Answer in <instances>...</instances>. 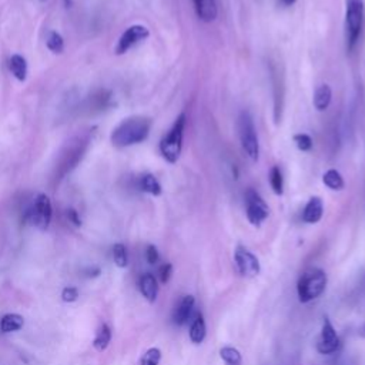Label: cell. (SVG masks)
<instances>
[{
	"mask_svg": "<svg viewBox=\"0 0 365 365\" xmlns=\"http://www.w3.org/2000/svg\"><path fill=\"white\" fill-rule=\"evenodd\" d=\"M153 121L144 115H133L124 118L111 133V143L115 147H128L143 143L151 130Z\"/></svg>",
	"mask_w": 365,
	"mask_h": 365,
	"instance_id": "1",
	"label": "cell"
},
{
	"mask_svg": "<svg viewBox=\"0 0 365 365\" xmlns=\"http://www.w3.org/2000/svg\"><path fill=\"white\" fill-rule=\"evenodd\" d=\"M327 281L328 279L324 269L318 267H311L305 269L297 282V294L299 302L307 304L321 297L325 291Z\"/></svg>",
	"mask_w": 365,
	"mask_h": 365,
	"instance_id": "2",
	"label": "cell"
},
{
	"mask_svg": "<svg viewBox=\"0 0 365 365\" xmlns=\"http://www.w3.org/2000/svg\"><path fill=\"white\" fill-rule=\"evenodd\" d=\"M365 7L362 0H345V41L346 50L352 51L362 33Z\"/></svg>",
	"mask_w": 365,
	"mask_h": 365,
	"instance_id": "3",
	"label": "cell"
},
{
	"mask_svg": "<svg viewBox=\"0 0 365 365\" xmlns=\"http://www.w3.org/2000/svg\"><path fill=\"white\" fill-rule=\"evenodd\" d=\"M185 123H187V115L184 113H181L175 118V121H174L173 127L168 130V133L160 141L161 155L170 164L177 163V160L180 158L181 148H182V135H184Z\"/></svg>",
	"mask_w": 365,
	"mask_h": 365,
	"instance_id": "4",
	"label": "cell"
},
{
	"mask_svg": "<svg viewBox=\"0 0 365 365\" xmlns=\"http://www.w3.org/2000/svg\"><path fill=\"white\" fill-rule=\"evenodd\" d=\"M237 130H238V137H240L242 151L251 161L255 163L259 155V143H258L254 120L250 111L242 110L240 113L237 120Z\"/></svg>",
	"mask_w": 365,
	"mask_h": 365,
	"instance_id": "5",
	"label": "cell"
},
{
	"mask_svg": "<svg viewBox=\"0 0 365 365\" xmlns=\"http://www.w3.org/2000/svg\"><path fill=\"white\" fill-rule=\"evenodd\" d=\"M51 201L46 194H38L26 212L29 222L38 230H47L51 221Z\"/></svg>",
	"mask_w": 365,
	"mask_h": 365,
	"instance_id": "6",
	"label": "cell"
},
{
	"mask_svg": "<svg viewBox=\"0 0 365 365\" xmlns=\"http://www.w3.org/2000/svg\"><path fill=\"white\" fill-rule=\"evenodd\" d=\"M245 214H247V220L255 225L259 227L269 214V208L267 205V202L262 200V197L254 190V188H248L245 191Z\"/></svg>",
	"mask_w": 365,
	"mask_h": 365,
	"instance_id": "7",
	"label": "cell"
},
{
	"mask_svg": "<svg viewBox=\"0 0 365 365\" xmlns=\"http://www.w3.org/2000/svg\"><path fill=\"white\" fill-rule=\"evenodd\" d=\"M234 262L237 272L244 278H254L259 274L261 265L258 258L245 247L238 245L234 251Z\"/></svg>",
	"mask_w": 365,
	"mask_h": 365,
	"instance_id": "8",
	"label": "cell"
},
{
	"mask_svg": "<svg viewBox=\"0 0 365 365\" xmlns=\"http://www.w3.org/2000/svg\"><path fill=\"white\" fill-rule=\"evenodd\" d=\"M339 346H341V341L332 322L329 321L328 317H324L321 334L317 341V351L321 355H332L339 349Z\"/></svg>",
	"mask_w": 365,
	"mask_h": 365,
	"instance_id": "9",
	"label": "cell"
},
{
	"mask_svg": "<svg viewBox=\"0 0 365 365\" xmlns=\"http://www.w3.org/2000/svg\"><path fill=\"white\" fill-rule=\"evenodd\" d=\"M150 36V31L143 24H133L130 26L118 38L115 46V54L127 53L133 46L145 40Z\"/></svg>",
	"mask_w": 365,
	"mask_h": 365,
	"instance_id": "10",
	"label": "cell"
},
{
	"mask_svg": "<svg viewBox=\"0 0 365 365\" xmlns=\"http://www.w3.org/2000/svg\"><path fill=\"white\" fill-rule=\"evenodd\" d=\"M194 305H195V298L192 295H184L173 311V322L178 327L187 324L192 315Z\"/></svg>",
	"mask_w": 365,
	"mask_h": 365,
	"instance_id": "11",
	"label": "cell"
},
{
	"mask_svg": "<svg viewBox=\"0 0 365 365\" xmlns=\"http://www.w3.org/2000/svg\"><path fill=\"white\" fill-rule=\"evenodd\" d=\"M324 202L319 197H311L304 207L302 221L307 224H315L322 218Z\"/></svg>",
	"mask_w": 365,
	"mask_h": 365,
	"instance_id": "12",
	"label": "cell"
},
{
	"mask_svg": "<svg viewBox=\"0 0 365 365\" xmlns=\"http://www.w3.org/2000/svg\"><path fill=\"white\" fill-rule=\"evenodd\" d=\"M197 17L204 23H211L218 16V7L215 0H192Z\"/></svg>",
	"mask_w": 365,
	"mask_h": 365,
	"instance_id": "13",
	"label": "cell"
},
{
	"mask_svg": "<svg viewBox=\"0 0 365 365\" xmlns=\"http://www.w3.org/2000/svg\"><path fill=\"white\" fill-rule=\"evenodd\" d=\"M138 288H140V292L143 294V297L148 302H154L157 299V295H158V281H157V278L151 272H145V274H143L140 277Z\"/></svg>",
	"mask_w": 365,
	"mask_h": 365,
	"instance_id": "14",
	"label": "cell"
},
{
	"mask_svg": "<svg viewBox=\"0 0 365 365\" xmlns=\"http://www.w3.org/2000/svg\"><path fill=\"white\" fill-rule=\"evenodd\" d=\"M190 339L192 344H201L205 339L207 335V325H205V319L202 317L201 312L195 314L191 325H190V331H188Z\"/></svg>",
	"mask_w": 365,
	"mask_h": 365,
	"instance_id": "15",
	"label": "cell"
},
{
	"mask_svg": "<svg viewBox=\"0 0 365 365\" xmlns=\"http://www.w3.org/2000/svg\"><path fill=\"white\" fill-rule=\"evenodd\" d=\"M331 100H332V90L328 84H319L315 91H314V98H312V103H314V107L318 110V111H324L329 107L331 104Z\"/></svg>",
	"mask_w": 365,
	"mask_h": 365,
	"instance_id": "16",
	"label": "cell"
},
{
	"mask_svg": "<svg viewBox=\"0 0 365 365\" xmlns=\"http://www.w3.org/2000/svg\"><path fill=\"white\" fill-rule=\"evenodd\" d=\"M9 68L17 80H20V81L26 80V77H27V63H26V58L23 56H20V54L11 56L10 60H9Z\"/></svg>",
	"mask_w": 365,
	"mask_h": 365,
	"instance_id": "17",
	"label": "cell"
},
{
	"mask_svg": "<svg viewBox=\"0 0 365 365\" xmlns=\"http://www.w3.org/2000/svg\"><path fill=\"white\" fill-rule=\"evenodd\" d=\"M24 325V319L21 315L19 314H6L1 319H0V329L1 332L7 334V332H14L21 329Z\"/></svg>",
	"mask_w": 365,
	"mask_h": 365,
	"instance_id": "18",
	"label": "cell"
},
{
	"mask_svg": "<svg viewBox=\"0 0 365 365\" xmlns=\"http://www.w3.org/2000/svg\"><path fill=\"white\" fill-rule=\"evenodd\" d=\"M322 182H324L329 190H334V191H341V190H344V187H345V181H344L341 173L336 171L335 168H329L328 171L324 173V175H322Z\"/></svg>",
	"mask_w": 365,
	"mask_h": 365,
	"instance_id": "19",
	"label": "cell"
},
{
	"mask_svg": "<svg viewBox=\"0 0 365 365\" xmlns=\"http://www.w3.org/2000/svg\"><path fill=\"white\" fill-rule=\"evenodd\" d=\"M111 341V329L107 324H101L96 332V336L93 339V346L97 351H104Z\"/></svg>",
	"mask_w": 365,
	"mask_h": 365,
	"instance_id": "20",
	"label": "cell"
},
{
	"mask_svg": "<svg viewBox=\"0 0 365 365\" xmlns=\"http://www.w3.org/2000/svg\"><path fill=\"white\" fill-rule=\"evenodd\" d=\"M140 188L144 192H148L151 195H160L161 194V184L158 182V180L153 175V174H143L140 177Z\"/></svg>",
	"mask_w": 365,
	"mask_h": 365,
	"instance_id": "21",
	"label": "cell"
},
{
	"mask_svg": "<svg viewBox=\"0 0 365 365\" xmlns=\"http://www.w3.org/2000/svg\"><path fill=\"white\" fill-rule=\"evenodd\" d=\"M268 180H269V185H271L272 191H274L277 195H281V194L284 192V178H282V173H281V170H279L278 165H274V167L269 170Z\"/></svg>",
	"mask_w": 365,
	"mask_h": 365,
	"instance_id": "22",
	"label": "cell"
},
{
	"mask_svg": "<svg viewBox=\"0 0 365 365\" xmlns=\"http://www.w3.org/2000/svg\"><path fill=\"white\" fill-rule=\"evenodd\" d=\"M220 356L227 365H241L242 364V356L240 351L234 346H222L220 349Z\"/></svg>",
	"mask_w": 365,
	"mask_h": 365,
	"instance_id": "23",
	"label": "cell"
},
{
	"mask_svg": "<svg viewBox=\"0 0 365 365\" xmlns=\"http://www.w3.org/2000/svg\"><path fill=\"white\" fill-rule=\"evenodd\" d=\"M113 259L115 262L117 267L120 268H125L128 264V254H127V248L124 244L117 242L113 245Z\"/></svg>",
	"mask_w": 365,
	"mask_h": 365,
	"instance_id": "24",
	"label": "cell"
},
{
	"mask_svg": "<svg viewBox=\"0 0 365 365\" xmlns=\"http://www.w3.org/2000/svg\"><path fill=\"white\" fill-rule=\"evenodd\" d=\"M46 44L48 47V50H51L53 53H61L64 48V40L61 37L60 33L57 31H50L46 40Z\"/></svg>",
	"mask_w": 365,
	"mask_h": 365,
	"instance_id": "25",
	"label": "cell"
},
{
	"mask_svg": "<svg viewBox=\"0 0 365 365\" xmlns=\"http://www.w3.org/2000/svg\"><path fill=\"white\" fill-rule=\"evenodd\" d=\"M160 361H161V351L153 346L143 354L140 359V365H160Z\"/></svg>",
	"mask_w": 365,
	"mask_h": 365,
	"instance_id": "26",
	"label": "cell"
},
{
	"mask_svg": "<svg viewBox=\"0 0 365 365\" xmlns=\"http://www.w3.org/2000/svg\"><path fill=\"white\" fill-rule=\"evenodd\" d=\"M294 143L298 147V150H301V151H309L312 148V138L305 133L295 134L294 135Z\"/></svg>",
	"mask_w": 365,
	"mask_h": 365,
	"instance_id": "27",
	"label": "cell"
},
{
	"mask_svg": "<svg viewBox=\"0 0 365 365\" xmlns=\"http://www.w3.org/2000/svg\"><path fill=\"white\" fill-rule=\"evenodd\" d=\"M171 275H173V265L170 262H165L158 268V279L161 284H167Z\"/></svg>",
	"mask_w": 365,
	"mask_h": 365,
	"instance_id": "28",
	"label": "cell"
},
{
	"mask_svg": "<svg viewBox=\"0 0 365 365\" xmlns=\"http://www.w3.org/2000/svg\"><path fill=\"white\" fill-rule=\"evenodd\" d=\"M145 259L148 264H157L158 259H160V254H158V250L155 245L150 244L147 245L145 248Z\"/></svg>",
	"mask_w": 365,
	"mask_h": 365,
	"instance_id": "29",
	"label": "cell"
},
{
	"mask_svg": "<svg viewBox=\"0 0 365 365\" xmlns=\"http://www.w3.org/2000/svg\"><path fill=\"white\" fill-rule=\"evenodd\" d=\"M61 298L66 302H74L78 298V291L74 287H66L61 292Z\"/></svg>",
	"mask_w": 365,
	"mask_h": 365,
	"instance_id": "30",
	"label": "cell"
},
{
	"mask_svg": "<svg viewBox=\"0 0 365 365\" xmlns=\"http://www.w3.org/2000/svg\"><path fill=\"white\" fill-rule=\"evenodd\" d=\"M67 217H68V220L74 224V225H81V220H80V217H78V214H77V211L76 210H73V208H70L68 211H67Z\"/></svg>",
	"mask_w": 365,
	"mask_h": 365,
	"instance_id": "31",
	"label": "cell"
},
{
	"mask_svg": "<svg viewBox=\"0 0 365 365\" xmlns=\"http://www.w3.org/2000/svg\"><path fill=\"white\" fill-rule=\"evenodd\" d=\"M279 3L282 6H292L295 3V0H279Z\"/></svg>",
	"mask_w": 365,
	"mask_h": 365,
	"instance_id": "32",
	"label": "cell"
},
{
	"mask_svg": "<svg viewBox=\"0 0 365 365\" xmlns=\"http://www.w3.org/2000/svg\"><path fill=\"white\" fill-rule=\"evenodd\" d=\"M359 335L365 338V321H364V324H362V325H361V328H359Z\"/></svg>",
	"mask_w": 365,
	"mask_h": 365,
	"instance_id": "33",
	"label": "cell"
}]
</instances>
